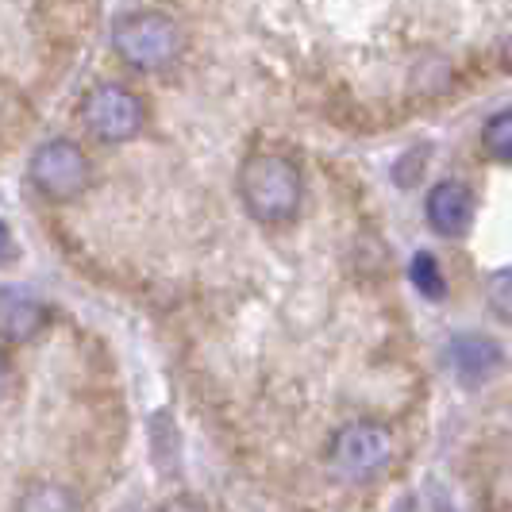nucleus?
Here are the masks:
<instances>
[{
    "label": "nucleus",
    "instance_id": "f03ea898",
    "mask_svg": "<svg viewBox=\"0 0 512 512\" xmlns=\"http://www.w3.org/2000/svg\"><path fill=\"white\" fill-rule=\"evenodd\" d=\"M112 47L131 70H143V74L166 70L181 54V27L166 12L143 8V12H131L116 24Z\"/></svg>",
    "mask_w": 512,
    "mask_h": 512
},
{
    "label": "nucleus",
    "instance_id": "6e6552de",
    "mask_svg": "<svg viewBox=\"0 0 512 512\" xmlns=\"http://www.w3.org/2000/svg\"><path fill=\"white\" fill-rule=\"evenodd\" d=\"M447 359H451V366L459 370L466 382H482L489 370H497L501 347L489 335H455Z\"/></svg>",
    "mask_w": 512,
    "mask_h": 512
},
{
    "label": "nucleus",
    "instance_id": "f257e3e1",
    "mask_svg": "<svg viewBox=\"0 0 512 512\" xmlns=\"http://www.w3.org/2000/svg\"><path fill=\"white\" fill-rule=\"evenodd\" d=\"M239 197L258 224H285L305 201V178L285 154H251L239 170Z\"/></svg>",
    "mask_w": 512,
    "mask_h": 512
},
{
    "label": "nucleus",
    "instance_id": "7ed1b4c3",
    "mask_svg": "<svg viewBox=\"0 0 512 512\" xmlns=\"http://www.w3.org/2000/svg\"><path fill=\"white\" fill-rule=\"evenodd\" d=\"M27 174H31V185L43 197H51V201H74V197H81L89 189L93 166H89V158H85V151L77 143H70V139H51V143H43L39 151L31 154Z\"/></svg>",
    "mask_w": 512,
    "mask_h": 512
},
{
    "label": "nucleus",
    "instance_id": "f8f14e48",
    "mask_svg": "<svg viewBox=\"0 0 512 512\" xmlns=\"http://www.w3.org/2000/svg\"><path fill=\"white\" fill-rule=\"evenodd\" d=\"M486 301H489V308H493V316H497V320L512 324V266L497 270V274H489Z\"/></svg>",
    "mask_w": 512,
    "mask_h": 512
},
{
    "label": "nucleus",
    "instance_id": "2eb2a0df",
    "mask_svg": "<svg viewBox=\"0 0 512 512\" xmlns=\"http://www.w3.org/2000/svg\"><path fill=\"white\" fill-rule=\"evenodd\" d=\"M4 247H8V228L0 224V251H4Z\"/></svg>",
    "mask_w": 512,
    "mask_h": 512
},
{
    "label": "nucleus",
    "instance_id": "20e7f679",
    "mask_svg": "<svg viewBox=\"0 0 512 512\" xmlns=\"http://www.w3.org/2000/svg\"><path fill=\"white\" fill-rule=\"evenodd\" d=\"M81 120L101 143H128L147 124V104L124 85H97L81 101Z\"/></svg>",
    "mask_w": 512,
    "mask_h": 512
},
{
    "label": "nucleus",
    "instance_id": "1a4fd4ad",
    "mask_svg": "<svg viewBox=\"0 0 512 512\" xmlns=\"http://www.w3.org/2000/svg\"><path fill=\"white\" fill-rule=\"evenodd\" d=\"M16 512H81V497L62 482H35L24 489Z\"/></svg>",
    "mask_w": 512,
    "mask_h": 512
},
{
    "label": "nucleus",
    "instance_id": "ddd939ff",
    "mask_svg": "<svg viewBox=\"0 0 512 512\" xmlns=\"http://www.w3.org/2000/svg\"><path fill=\"white\" fill-rule=\"evenodd\" d=\"M4 385H8V362L0 355V397H4Z\"/></svg>",
    "mask_w": 512,
    "mask_h": 512
},
{
    "label": "nucleus",
    "instance_id": "39448f33",
    "mask_svg": "<svg viewBox=\"0 0 512 512\" xmlns=\"http://www.w3.org/2000/svg\"><path fill=\"white\" fill-rule=\"evenodd\" d=\"M393 451V439L382 424H370V420H355L347 428H339L332 439V451L328 462L339 478H351V482H366L389 462Z\"/></svg>",
    "mask_w": 512,
    "mask_h": 512
},
{
    "label": "nucleus",
    "instance_id": "9b49d317",
    "mask_svg": "<svg viewBox=\"0 0 512 512\" xmlns=\"http://www.w3.org/2000/svg\"><path fill=\"white\" fill-rule=\"evenodd\" d=\"M482 151L493 162H512V108L489 116L486 128H482Z\"/></svg>",
    "mask_w": 512,
    "mask_h": 512
},
{
    "label": "nucleus",
    "instance_id": "4468645a",
    "mask_svg": "<svg viewBox=\"0 0 512 512\" xmlns=\"http://www.w3.org/2000/svg\"><path fill=\"white\" fill-rule=\"evenodd\" d=\"M505 70H509V77H512V39L505 43Z\"/></svg>",
    "mask_w": 512,
    "mask_h": 512
},
{
    "label": "nucleus",
    "instance_id": "0eeeda50",
    "mask_svg": "<svg viewBox=\"0 0 512 512\" xmlns=\"http://www.w3.org/2000/svg\"><path fill=\"white\" fill-rule=\"evenodd\" d=\"M47 308L35 293H27L20 285H4L0 289V335L12 343H24L43 328Z\"/></svg>",
    "mask_w": 512,
    "mask_h": 512
},
{
    "label": "nucleus",
    "instance_id": "423d86ee",
    "mask_svg": "<svg viewBox=\"0 0 512 512\" xmlns=\"http://www.w3.org/2000/svg\"><path fill=\"white\" fill-rule=\"evenodd\" d=\"M474 193H470V185L466 181H439L432 185V193H428V224L436 235L443 239H462L466 231L474 228Z\"/></svg>",
    "mask_w": 512,
    "mask_h": 512
},
{
    "label": "nucleus",
    "instance_id": "9d476101",
    "mask_svg": "<svg viewBox=\"0 0 512 512\" xmlns=\"http://www.w3.org/2000/svg\"><path fill=\"white\" fill-rule=\"evenodd\" d=\"M409 278H412V289H420L428 301H443L447 297V282H443V270H439L436 255L416 251L409 262Z\"/></svg>",
    "mask_w": 512,
    "mask_h": 512
}]
</instances>
